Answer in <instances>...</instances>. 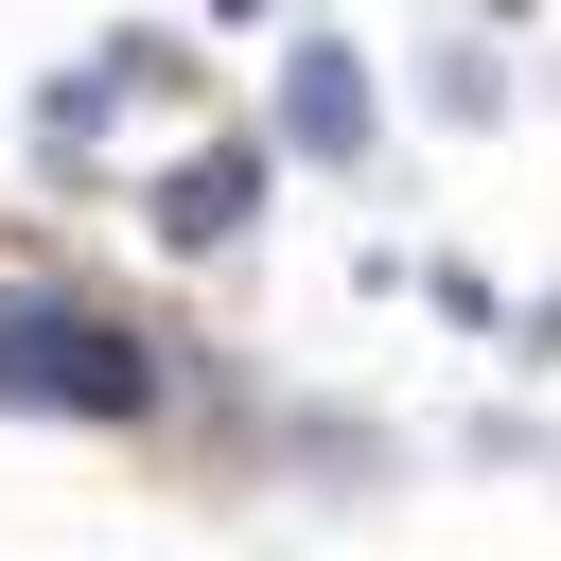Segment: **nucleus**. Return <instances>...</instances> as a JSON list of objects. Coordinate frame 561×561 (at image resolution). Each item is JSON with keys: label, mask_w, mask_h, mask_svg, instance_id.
Instances as JSON below:
<instances>
[{"label": "nucleus", "mask_w": 561, "mask_h": 561, "mask_svg": "<svg viewBox=\"0 0 561 561\" xmlns=\"http://www.w3.org/2000/svg\"><path fill=\"white\" fill-rule=\"evenodd\" d=\"M245 193H263L245 158H193V175L158 193V228H175V245H228V228H245Z\"/></svg>", "instance_id": "nucleus-3"}, {"label": "nucleus", "mask_w": 561, "mask_h": 561, "mask_svg": "<svg viewBox=\"0 0 561 561\" xmlns=\"http://www.w3.org/2000/svg\"><path fill=\"white\" fill-rule=\"evenodd\" d=\"M280 140H298V158H368V70H351V35H298V70H280Z\"/></svg>", "instance_id": "nucleus-2"}, {"label": "nucleus", "mask_w": 561, "mask_h": 561, "mask_svg": "<svg viewBox=\"0 0 561 561\" xmlns=\"http://www.w3.org/2000/svg\"><path fill=\"white\" fill-rule=\"evenodd\" d=\"M0 403H35V421H140L158 351L105 298H70V280H0Z\"/></svg>", "instance_id": "nucleus-1"}]
</instances>
